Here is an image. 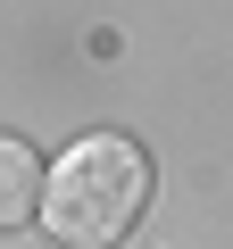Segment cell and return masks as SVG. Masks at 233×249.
Here are the masks:
<instances>
[{
    "label": "cell",
    "instance_id": "2",
    "mask_svg": "<svg viewBox=\"0 0 233 249\" xmlns=\"http://www.w3.org/2000/svg\"><path fill=\"white\" fill-rule=\"evenodd\" d=\"M42 158H34V142H17V133H0V232H17V224H34V208H42Z\"/></svg>",
    "mask_w": 233,
    "mask_h": 249
},
{
    "label": "cell",
    "instance_id": "1",
    "mask_svg": "<svg viewBox=\"0 0 233 249\" xmlns=\"http://www.w3.org/2000/svg\"><path fill=\"white\" fill-rule=\"evenodd\" d=\"M150 208V150L125 133H83L42 175V224L67 249H116Z\"/></svg>",
    "mask_w": 233,
    "mask_h": 249
}]
</instances>
